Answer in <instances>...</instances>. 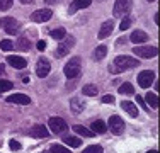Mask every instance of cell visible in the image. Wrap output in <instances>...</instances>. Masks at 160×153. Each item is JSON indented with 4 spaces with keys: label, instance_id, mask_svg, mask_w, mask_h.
<instances>
[{
    "label": "cell",
    "instance_id": "34",
    "mask_svg": "<svg viewBox=\"0 0 160 153\" xmlns=\"http://www.w3.org/2000/svg\"><path fill=\"white\" fill-rule=\"evenodd\" d=\"M14 0H0V10H9L12 7Z\"/></svg>",
    "mask_w": 160,
    "mask_h": 153
},
{
    "label": "cell",
    "instance_id": "30",
    "mask_svg": "<svg viewBox=\"0 0 160 153\" xmlns=\"http://www.w3.org/2000/svg\"><path fill=\"white\" fill-rule=\"evenodd\" d=\"M51 153H72V150H68L67 146H63V145H53Z\"/></svg>",
    "mask_w": 160,
    "mask_h": 153
},
{
    "label": "cell",
    "instance_id": "23",
    "mask_svg": "<svg viewBox=\"0 0 160 153\" xmlns=\"http://www.w3.org/2000/svg\"><path fill=\"white\" fill-rule=\"evenodd\" d=\"M49 36L53 37V39L56 41H62L65 36H67V31H65V27H58V29H53L51 32H49Z\"/></svg>",
    "mask_w": 160,
    "mask_h": 153
},
{
    "label": "cell",
    "instance_id": "18",
    "mask_svg": "<svg viewBox=\"0 0 160 153\" xmlns=\"http://www.w3.org/2000/svg\"><path fill=\"white\" fill-rule=\"evenodd\" d=\"M121 107H123V111H126V112H128L131 117H136V116H138V107L133 104V102L123 101V102H121Z\"/></svg>",
    "mask_w": 160,
    "mask_h": 153
},
{
    "label": "cell",
    "instance_id": "44",
    "mask_svg": "<svg viewBox=\"0 0 160 153\" xmlns=\"http://www.w3.org/2000/svg\"><path fill=\"white\" fill-rule=\"evenodd\" d=\"M44 153H46V151H44Z\"/></svg>",
    "mask_w": 160,
    "mask_h": 153
},
{
    "label": "cell",
    "instance_id": "33",
    "mask_svg": "<svg viewBox=\"0 0 160 153\" xmlns=\"http://www.w3.org/2000/svg\"><path fill=\"white\" fill-rule=\"evenodd\" d=\"M129 26H131V19H129L128 15H126V17H124L123 21H121L119 29H121V31H126V29H129Z\"/></svg>",
    "mask_w": 160,
    "mask_h": 153
},
{
    "label": "cell",
    "instance_id": "17",
    "mask_svg": "<svg viewBox=\"0 0 160 153\" xmlns=\"http://www.w3.org/2000/svg\"><path fill=\"white\" fill-rule=\"evenodd\" d=\"M129 39H131L135 44H143V43L148 41V34L143 32V31H135V32L129 36Z\"/></svg>",
    "mask_w": 160,
    "mask_h": 153
},
{
    "label": "cell",
    "instance_id": "21",
    "mask_svg": "<svg viewBox=\"0 0 160 153\" xmlns=\"http://www.w3.org/2000/svg\"><path fill=\"white\" fill-rule=\"evenodd\" d=\"M73 131L77 133V135H80V136H85V138H92V136H96V133H94V131H90V129H87V128H85V126H80V124L73 126Z\"/></svg>",
    "mask_w": 160,
    "mask_h": 153
},
{
    "label": "cell",
    "instance_id": "4",
    "mask_svg": "<svg viewBox=\"0 0 160 153\" xmlns=\"http://www.w3.org/2000/svg\"><path fill=\"white\" fill-rule=\"evenodd\" d=\"M0 27H3L10 36H14V34H17L19 29H21V22L14 17H3V19H0Z\"/></svg>",
    "mask_w": 160,
    "mask_h": 153
},
{
    "label": "cell",
    "instance_id": "11",
    "mask_svg": "<svg viewBox=\"0 0 160 153\" xmlns=\"http://www.w3.org/2000/svg\"><path fill=\"white\" fill-rule=\"evenodd\" d=\"M73 44H75V39H73V37H68L65 43H62L58 48H56L55 56H56V58H63V56H67L68 53H70V48H72Z\"/></svg>",
    "mask_w": 160,
    "mask_h": 153
},
{
    "label": "cell",
    "instance_id": "31",
    "mask_svg": "<svg viewBox=\"0 0 160 153\" xmlns=\"http://www.w3.org/2000/svg\"><path fill=\"white\" fill-rule=\"evenodd\" d=\"M0 48H2L3 51H10V49L14 48V43L10 39H2L0 41Z\"/></svg>",
    "mask_w": 160,
    "mask_h": 153
},
{
    "label": "cell",
    "instance_id": "19",
    "mask_svg": "<svg viewBox=\"0 0 160 153\" xmlns=\"http://www.w3.org/2000/svg\"><path fill=\"white\" fill-rule=\"evenodd\" d=\"M70 109H72V112H73V114H80L83 109H85V104H83L78 97H73L70 101Z\"/></svg>",
    "mask_w": 160,
    "mask_h": 153
},
{
    "label": "cell",
    "instance_id": "29",
    "mask_svg": "<svg viewBox=\"0 0 160 153\" xmlns=\"http://www.w3.org/2000/svg\"><path fill=\"white\" fill-rule=\"evenodd\" d=\"M82 153H104V150H102L101 145H90V146H87Z\"/></svg>",
    "mask_w": 160,
    "mask_h": 153
},
{
    "label": "cell",
    "instance_id": "40",
    "mask_svg": "<svg viewBox=\"0 0 160 153\" xmlns=\"http://www.w3.org/2000/svg\"><path fill=\"white\" fill-rule=\"evenodd\" d=\"M21 2H22V3H32L34 0H21Z\"/></svg>",
    "mask_w": 160,
    "mask_h": 153
},
{
    "label": "cell",
    "instance_id": "8",
    "mask_svg": "<svg viewBox=\"0 0 160 153\" xmlns=\"http://www.w3.org/2000/svg\"><path fill=\"white\" fill-rule=\"evenodd\" d=\"M51 15H53L51 9H38V10H34V12H32L31 21L32 22H46V21L51 19Z\"/></svg>",
    "mask_w": 160,
    "mask_h": 153
},
{
    "label": "cell",
    "instance_id": "5",
    "mask_svg": "<svg viewBox=\"0 0 160 153\" xmlns=\"http://www.w3.org/2000/svg\"><path fill=\"white\" fill-rule=\"evenodd\" d=\"M48 126L55 135H63L65 131H68V124L62 119V117H49Z\"/></svg>",
    "mask_w": 160,
    "mask_h": 153
},
{
    "label": "cell",
    "instance_id": "2",
    "mask_svg": "<svg viewBox=\"0 0 160 153\" xmlns=\"http://www.w3.org/2000/svg\"><path fill=\"white\" fill-rule=\"evenodd\" d=\"M80 70H82V63H80V58L78 56H73L70 61H68L67 65H65L63 72L65 75H67V78H77V76L80 75Z\"/></svg>",
    "mask_w": 160,
    "mask_h": 153
},
{
    "label": "cell",
    "instance_id": "26",
    "mask_svg": "<svg viewBox=\"0 0 160 153\" xmlns=\"http://www.w3.org/2000/svg\"><path fill=\"white\" fill-rule=\"evenodd\" d=\"M119 94H123V95H131V94H135V89H133V85L129 82L126 83H123V85L119 87Z\"/></svg>",
    "mask_w": 160,
    "mask_h": 153
},
{
    "label": "cell",
    "instance_id": "25",
    "mask_svg": "<svg viewBox=\"0 0 160 153\" xmlns=\"http://www.w3.org/2000/svg\"><path fill=\"white\" fill-rule=\"evenodd\" d=\"M82 92H83L85 95H89V97H94V95L99 94V89L94 85V83H87V85L82 89Z\"/></svg>",
    "mask_w": 160,
    "mask_h": 153
},
{
    "label": "cell",
    "instance_id": "16",
    "mask_svg": "<svg viewBox=\"0 0 160 153\" xmlns=\"http://www.w3.org/2000/svg\"><path fill=\"white\" fill-rule=\"evenodd\" d=\"M31 136L32 138H48L49 131L46 129L44 124H36V126H32V129H31Z\"/></svg>",
    "mask_w": 160,
    "mask_h": 153
},
{
    "label": "cell",
    "instance_id": "10",
    "mask_svg": "<svg viewBox=\"0 0 160 153\" xmlns=\"http://www.w3.org/2000/svg\"><path fill=\"white\" fill-rule=\"evenodd\" d=\"M49 70H51V63L46 60V58H39L36 63V73L38 76H41V78H44V76H48Z\"/></svg>",
    "mask_w": 160,
    "mask_h": 153
},
{
    "label": "cell",
    "instance_id": "28",
    "mask_svg": "<svg viewBox=\"0 0 160 153\" xmlns=\"http://www.w3.org/2000/svg\"><path fill=\"white\" fill-rule=\"evenodd\" d=\"M147 102H148V106L153 107V109H157V107H158V97L155 94H152V92H150V94H147Z\"/></svg>",
    "mask_w": 160,
    "mask_h": 153
},
{
    "label": "cell",
    "instance_id": "7",
    "mask_svg": "<svg viewBox=\"0 0 160 153\" xmlns=\"http://www.w3.org/2000/svg\"><path fill=\"white\" fill-rule=\"evenodd\" d=\"M108 126H109V129H111L112 135H121V133L124 131V121H123V117H119V116H111L109 117Z\"/></svg>",
    "mask_w": 160,
    "mask_h": 153
},
{
    "label": "cell",
    "instance_id": "15",
    "mask_svg": "<svg viewBox=\"0 0 160 153\" xmlns=\"http://www.w3.org/2000/svg\"><path fill=\"white\" fill-rule=\"evenodd\" d=\"M90 3H92V0H73V2L70 3V7H68V12H70V14H75L77 10L89 7Z\"/></svg>",
    "mask_w": 160,
    "mask_h": 153
},
{
    "label": "cell",
    "instance_id": "36",
    "mask_svg": "<svg viewBox=\"0 0 160 153\" xmlns=\"http://www.w3.org/2000/svg\"><path fill=\"white\" fill-rule=\"evenodd\" d=\"M102 102H104V104H112L114 95H104V97H102Z\"/></svg>",
    "mask_w": 160,
    "mask_h": 153
},
{
    "label": "cell",
    "instance_id": "43",
    "mask_svg": "<svg viewBox=\"0 0 160 153\" xmlns=\"http://www.w3.org/2000/svg\"><path fill=\"white\" fill-rule=\"evenodd\" d=\"M97 2H104V0H97Z\"/></svg>",
    "mask_w": 160,
    "mask_h": 153
},
{
    "label": "cell",
    "instance_id": "41",
    "mask_svg": "<svg viewBox=\"0 0 160 153\" xmlns=\"http://www.w3.org/2000/svg\"><path fill=\"white\" fill-rule=\"evenodd\" d=\"M147 153H157V150H150V151H147Z\"/></svg>",
    "mask_w": 160,
    "mask_h": 153
},
{
    "label": "cell",
    "instance_id": "14",
    "mask_svg": "<svg viewBox=\"0 0 160 153\" xmlns=\"http://www.w3.org/2000/svg\"><path fill=\"white\" fill-rule=\"evenodd\" d=\"M7 63H10L14 68H17V70H22V68L28 67V61L22 58V56H14V55L7 56Z\"/></svg>",
    "mask_w": 160,
    "mask_h": 153
},
{
    "label": "cell",
    "instance_id": "24",
    "mask_svg": "<svg viewBox=\"0 0 160 153\" xmlns=\"http://www.w3.org/2000/svg\"><path fill=\"white\" fill-rule=\"evenodd\" d=\"M106 128H108L106 122L101 121V119H97V121L92 122V131L94 133H99V135H101V133H106Z\"/></svg>",
    "mask_w": 160,
    "mask_h": 153
},
{
    "label": "cell",
    "instance_id": "12",
    "mask_svg": "<svg viewBox=\"0 0 160 153\" xmlns=\"http://www.w3.org/2000/svg\"><path fill=\"white\" fill-rule=\"evenodd\" d=\"M7 102H10V104L28 106V104H31V97H28L26 94H12V95L7 97Z\"/></svg>",
    "mask_w": 160,
    "mask_h": 153
},
{
    "label": "cell",
    "instance_id": "38",
    "mask_svg": "<svg viewBox=\"0 0 160 153\" xmlns=\"http://www.w3.org/2000/svg\"><path fill=\"white\" fill-rule=\"evenodd\" d=\"M38 49H39V51H44V49H46V43H44V41H38Z\"/></svg>",
    "mask_w": 160,
    "mask_h": 153
},
{
    "label": "cell",
    "instance_id": "20",
    "mask_svg": "<svg viewBox=\"0 0 160 153\" xmlns=\"http://www.w3.org/2000/svg\"><path fill=\"white\" fill-rule=\"evenodd\" d=\"M17 49L19 51H31V41L26 36H19L17 37Z\"/></svg>",
    "mask_w": 160,
    "mask_h": 153
},
{
    "label": "cell",
    "instance_id": "42",
    "mask_svg": "<svg viewBox=\"0 0 160 153\" xmlns=\"http://www.w3.org/2000/svg\"><path fill=\"white\" fill-rule=\"evenodd\" d=\"M148 2H155V0H148Z\"/></svg>",
    "mask_w": 160,
    "mask_h": 153
},
{
    "label": "cell",
    "instance_id": "37",
    "mask_svg": "<svg viewBox=\"0 0 160 153\" xmlns=\"http://www.w3.org/2000/svg\"><path fill=\"white\" fill-rule=\"evenodd\" d=\"M136 102H138V104H140V106H142V107H143V109H145V111H148V106H147V104H145V101H143V97H140V95H136Z\"/></svg>",
    "mask_w": 160,
    "mask_h": 153
},
{
    "label": "cell",
    "instance_id": "32",
    "mask_svg": "<svg viewBox=\"0 0 160 153\" xmlns=\"http://www.w3.org/2000/svg\"><path fill=\"white\" fill-rule=\"evenodd\" d=\"M10 89H12V82L0 78V94H2V92H5V90H10Z\"/></svg>",
    "mask_w": 160,
    "mask_h": 153
},
{
    "label": "cell",
    "instance_id": "6",
    "mask_svg": "<svg viewBox=\"0 0 160 153\" xmlns=\"http://www.w3.org/2000/svg\"><path fill=\"white\" fill-rule=\"evenodd\" d=\"M133 53L140 58H153V56L158 55V49L155 46H136L133 49Z\"/></svg>",
    "mask_w": 160,
    "mask_h": 153
},
{
    "label": "cell",
    "instance_id": "22",
    "mask_svg": "<svg viewBox=\"0 0 160 153\" xmlns=\"http://www.w3.org/2000/svg\"><path fill=\"white\" fill-rule=\"evenodd\" d=\"M63 141H65V145H67V146H72V148H78L80 145H82L80 138H77V136H65Z\"/></svg>",
    "mask_w": 160,
    "mask_h": 153
},
{
    "label": "cell",
    "instance_id": "3",
    "mask_svg": "<svg viewBox=\"0 0 160 153\" xmlns=\"http://www.w3.org/2000/svg\"><path fill=\"white\" fill-rule=\"evenodd\" d=\"M133 7V0H116L114 2V15L116 17H126Z\"/></svg>",
    "mask_w": 160,
    "mask_h": 153
},
{
    "label": "cell",
    "instance_id": "9",
    "mask_svg": "<svg viewBox=\"0 0 160 153\" xmlns=\"http://www.w3.org/2000/svg\"><path fill=\"white\" fill-rule=\"evenodd\" d=\"M153 80H155V73H153L152 70L140 72V75H138V83H140V87H143V89H148V87L153 83Z\"/></svg>",
    "mask_w": 160,
    "mask_h": 153
},
{
    "label": "cell",
    "instance_id": "27",
    "mask_svg": "<svg viewBox=\"0 0 160 153\" xmlns=\"http://www.w3.org/2000/svg\"><path fill=\"white\" fill-rule=\"evenodd\" d=\"M106 55H108V48L106 46H97L96 51H94V58L96 60H102Z\"/></svg>",
    "mask_w": 160,
    "mask_h": 153
},
{
    "label": "cell",
    "instance_id": "1",
    "mask_svg": "<svg viewBox=\"0 0 160 153\" xmlns=\"http://www.w3.org/2000/svg\"><path fill=\"white\" fill-rule=\"evenodd\" d=\"M140 65V61L136 58H131V56H126V55H121L114 60L112 65H109V72L112 73H121L124 70H131V68H136Z\"/></svg>",
    "mask_w": 160,
    "mask_h": 153
},
{
    "label": "cell",
    "instance_id": "39",
    "mask_svg": "<svg viewBox=\"0 0 160 153\" xmlns=\"http://www.w3.org/2000/svg\"><path fill=\"white\" fill-rule=\"evenodd\" d=\"M5 73V67H3V63H0V75Z\"/></svg>",
    "mask_w": 160,
    "mask_h": 153
},
{
    "label": "cell",
    "instance_id": "35",
    "mask_svg": "<svg viewBox=\"0 0 160 153\" xmlns=\"http://www.w3.org/2000/svg\"><path fill=\"white\" fill-rule=\"evenodd\" d=\"M9 145H10V148H12L14 151H19V150L22 148V146H21V143H19L17 140H10V143H9Z\"/></svg>",
    "mask_w": 160,
    "mask_h": 153
},
{
    "label": "cell",
    "instance_id": "13",
    "mask_svg": "<svg viewBox=\"0 0 160 153\" xmlns=\"http://www.w3.org/2000/svg\"><path fill=\"white\" fill-rule=\"evenodd\" d=\"M112 31H114V22L112 21H106V22H102V26L99 27V39H106L108 36H111L112 34Z\"/></svg>",
    "mask_w": 160,
    "mask_h": 153
}]
</instances>
